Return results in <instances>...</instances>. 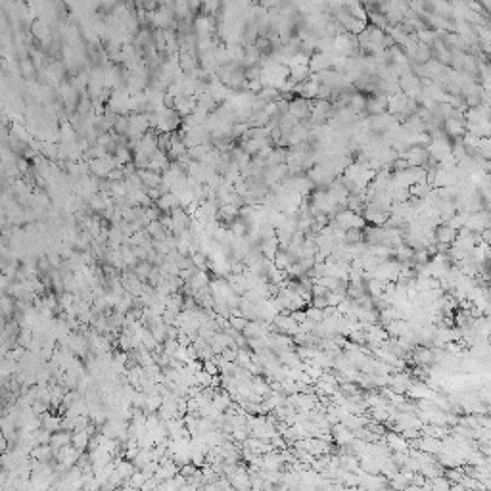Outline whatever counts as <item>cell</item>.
<instances>
[{"mask_svg":"<svg viewBox=\"0 0 491 491\" xmlns=\"http://www.w3.org/2000/svg\"><path fill=\"white\" fill-rule=\"evenodd\" d=\"M247 322L249 320H246L244 317H229V324H231V328H234V330H238V332H244L246 330V326H247Z\"/></svg>","mask_w":491,"mask_h":491,"instance_id":"obj_6","label":"cell"},{"mask_svg":"<svg viewBox=\"0 0 491 491\" xmlns=\"http://www.w3.org/2000/svg\"><path fill=\"white\" fill-rule=\"evenodd\" d=\"M31 457L37 462H48L54 457V449L50 445H37V447L31 451Z\"/></svg>","mask_w":491,"mask_h":491,"instance_id":"obj_4","label":"cell"},{"mask_svg":"<svg viewBox=\"0 0 491 491\" xmlns=\"http://www.w3.org/2000/svg\"><path fill=\"white\" fill-rule=\"evenodd\" d=\"M386 443H388L393 451H397V453H407V451H409V441L405 439L403 435L399 437L397 433H388V435H386Z\"/></svg>","mask_w":491,"mask_h":491,"instance_id":"obj_3","label":"cell"},{"mask_svg":"<svg viewBox=\"0 0 491 491\" xmlns=\"http://www.w3.org/2000/svg\"><path fill=\"white\" fill-rule=\"evenodd\" d=\"M433 236H435V242L437 244H443V246H451L455 240H457V231L455 229H451L449 225H439L435 232H433Z\"/></svg>","mask_w":491,"mask_h":491,"instance_id":"obj_1","label":"cell"},{"mask_svg":"<svg viewBox=\"0 0 491 491\" xmlns=\"http://www.w3.org/2000/svg\"><path fill=\"white\" fill-rule=\"evenodd\" d=\"M152 269L154 267L148 261H138V265L134 267V275L138 276V280H146L150 276V273H152Z\"/></svg>","mask_w":491,"mask_h":491,"instance_id":"obj_5","label":"cell"},{"mask_svg":"<svg viewBox=\"0 0 491 491\" xmlns=\"http://www.w3.org/2000/svg\"><path fill=\"white\" fill-rule=\"evenodd\" d=\"M21 67H23V73H25V75L33 73V65H31L29 61H21Z\"/></svg>","mask_w":491,"mask_h":491,"instance_id":"obj_7","label":"cell"},{"mask_svg":"<svg viewBox=\"0 0 491 491\" xmlns=\"http://www.w3.org/2000/svg\"><path fill=\"white\" fill-rule=\"evenodd\" d=\"M65 445H71V432H67V430H58V432H54L50 435V447L54 449H61L65 447Z\"/></svg>","mask_w":491,"mask_h":491,"instance_id":"obj_2","label":"cell"}]
</instances>
